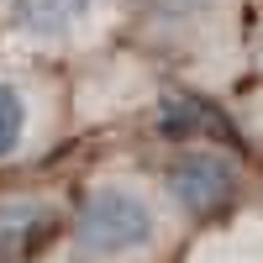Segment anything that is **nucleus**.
Here are the masks:
<instances>
[{"label": "nucleus", "mask_w": 263, "mask_h": 263, "mask_svg": "<svg viewBox=\"0 0 263 263\" xmlns=\"http://www.w3.org/2000/svg\"><path fill=\"white\" fill-rule=\"evenodd\" d=\"M168 190L174 200L190 205V211H221L237 200V190H242V179H237V168L221 158V153H184V158L168 163Z\"/></svg>", "instance_id": "f03ea898"}, {"label": "nucleus", "mask_w": 263, "mask_h": 263, "mask_svg": "<svg viewBox=\"0 0 263 263\" xmlns=\"http://www.w3.org/2000/svg\"><path fill=\"white\" fill-rule=\"evenodd\" d=\"M79 253L90 258H121L158 237V216L137 190H95L79 211Z\"/></svg>", "instance_id": "f257e3e1"}, {"label": "nucleus", "mask_w": 263, "mask_h": 263, "mask_svg": "<svg viewBox=\"0 0 263 263\" xmlns=\"http://www.w3.org/2000/svg\"><path fill=\"white\" fill-rule=\"evenodd\" d=\"M21 137H27V100L16 84H0V158L16 153Z\"/></svg>", "instance_id": "39448f33"}, {"label": "nucleus", "mask_w": 263, "mask_h": 263, "mask_svg": "<svg viewBox=\"0 0 263 263\" xmlns=\"http://www.w3.org/2000/svg\"><path fill=\"white\" fill-rule=\"evenodd\" d=\"M95 0H11V21L27 32H69L90 16Z\"/></svg>", "instance_id": "20e7f679"}, {"label": "nucleus", "mask_w": 263, "mask_h": 263, "mask_svg": "<svg viewBox=\"0 0 263 263\" xmlns=\"http://www.w3.org/2000/svg\"><path fill=\"white\" fill-rule=\"evenodd\" d=\"M58 232V216L48 205H32V200H16V205H0V263H27L32 253H42Z\"/></svg>", "instance_id": "7ed1b4c3"}, {"label": "nucleus", "mask_w": 263, "mask_h": 263, "mask_svg": "<svg viewBox=\"0 0 263 263\" xmlns=\"http://www.w3.org/2000/svg\"><path fill=\"white\" fill-rule=\"evenodd\" d=\"M195 126H205V111L195 100H174L168 111H163V132H168V137H190Z\"/></svg>", "instance_id": "423d86ee"}]
</instances>
